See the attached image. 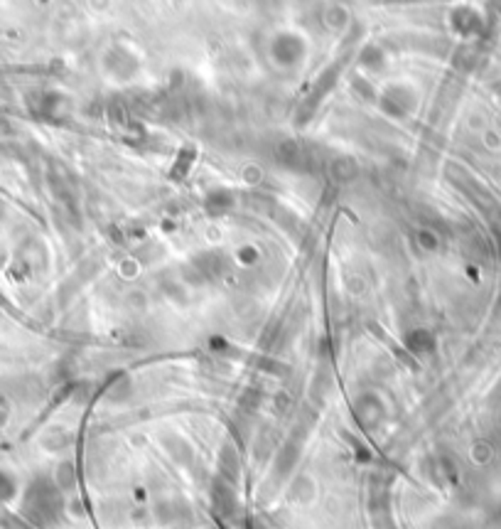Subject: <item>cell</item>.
<instances>
[{
    "instance_id": "cell-1",
    "label": "cell",
    "mask_w": 501,
    "mask_h": 529,
    "mask_svg": "<svg viewBox=\"0 0 501 529\" xmlns=\"http://www.w3.org/2000/svg\"><path fill=\"white\" fill-rule=\"evenodd\" d=\"M405 342H408V347L413 352H427L432 347V335L427 330H413Z\"/></svg>"
}]
</instances>
